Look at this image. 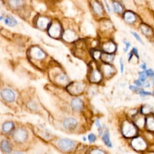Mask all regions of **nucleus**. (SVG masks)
<instances>
[{
    "mask_svg": "<svg viewBox=\"0 0 154 154\" xmlns=\"http://www.w3.org/2000/svg\"><path fill=\"white\" fill-rule=\"evenodd\" d=\"M122 133L126 137H132L135 135L137 130L134 125L128 121H125L122 125Z\"/></svg>",
    "mask_w": 154,
    "mask_h": 154,
    "instance_id": "1",
    "label": "nucleus"
},
{
    "mask_svg": "<svg viewBox=\"0 0 154 154\" xmlns=\"http://www.w3.org/2000/svg\"><path fill=\"white\" fill-rule=\"evenodd\" d=\"M85 88V85L83 83L79 82H74L70 83L67 87V91L73 95H77L81 93Z\"/></svg>",
    "mask_w": 154,
    "mask_h": 154,
    "instance_id": "2",
    "label": "nucleus"
},
{
    "mask_svg": "<svg viewBox=\"0 0 154 154\" xmlns=\"http://www.w3.org/2000/svg\"><path fill=\"white\" fill-rule=\"evenodd\" d=\"M59 147L65 151L72 150L74 147V143L73 141L67 138H63L59 140L58 143Z\"/></svg>",
    "mask_w": 154,
    "mask_h": 154,
    "instance_id": "3",
    "label": "nucleus"
},
{
    "mask_svg": "<svg viewBox=\"0 0 154 154\" xmlns=\"http://www.w3.org/2000/svg\"><path fill=\"white\" fill-rule=\"evenodd\" d=\"M61 26L57 23L52 24L49 27L48 33L49 35L53 38H58L61 35Z\"/></svg>",
    "mask_w": 154,
    "mask_h": 154,
    "instance_id": "4",
    "label": "nucleus"
},
{
    "mask_svg": "<svg viewBox=\"0 0 154 154\" xmlns=\"http://www.w3.org/2000/svg\"><path fill=\"white\" fill-rule=\"evenodd\" d=\"M29 55L31 58L35 60H42L45 57L44 52L38 47H33L29 51Z\"/></svg>",
    "mask_w": 154,
    "mask_h": 154,
    "instance_id": "5",
    "label": "nucleus"
},
{
    "mask_svg": "<svg viewBox=\"0 0 154 154\" xmlns=\"http://www.w3.org/2000/svg\"><path fill=\"white\" fill-rule=\"evenodd\" d=\"M13 138L17 142H23L27 138V132L23 129H18L14 131Z\"/></svg>",
    "mask_w": 154,
    "mask_h": 154,
    "instance_id": "6",
    "label": "nucleus"
},
{
    "mask_svg": "<svg viewBox=\"0 0 154 154\" xmlns=\"http://www.w3.org/2000/svg\"><path fill=\"white\" fill-rule=\"evenodd\" d=\"M2 97L7 102H13L15 99L14 93L10 89H4L1 93Z\"/></svg>",
    "mask_w": 154,
    "mask_h": 154,
    "instance_id": "7",
    "label": "nucleus"
},
{
    "mask_svg": "<svg viewBox=\"0 0 154 154\" xmlns=\"http://www.w3.org/2000/svg\"><path fill=\"white\" fill-rule=\"evenodd\" d=\"M89 79L92 82H99L102 79V73L97 69H93L90 73Z\"/></svg>",
    "mask_w": 154,
    "mask_h": 154,
    "instance_id": "8",
    "label": "nucleus"
},
{
    "mask_svg": "<svg viewBox=\"0 0 154 154\" xmlns=\"http://www.w3.org/2000/svg\"><path fill=\"white\" fill-rule=\"evenodd\" d=\"M77 124L78 123L76 120L71 117L65 119L63 122V125L65 127V128L70 130L75 129L76 127Z\"/></svg>",
    "mask_w": 154,
    "mask_h": 154,
    "instance_id": "9",
    "label": "nucleus"
},
{
    "mask_svg": "<svg viewBox=\"0 0 154 154\" xmlns=\"http://www.w3.org/2000/svg\"><path fill=\"white\" fill-rule=\"evenodd\" d=\"M132 146L136 150H144L146 148L144 141L140 138L134 139L132 141Z\"/></svg>",
    "mask_w": 154,
    "mask_h": 154,
    "instance_id": "10",
    "label": "nucleus"
},
{
    "mask_svg": "<svg viewBox=\"0 0 154 154\" xmlns=\"http://www.w3.org/2000/svg\"><path fill=\"white\" fill-rule=\"evenodd\" d=\"M124 19L126 22L129 23H132L135 22V21L137 19V16L132 11H126L124 13Z\"/></svg>",
    "mask_w": 154,
    "mask_h": 154,
    "instance_id": "11",
    "label": "nucleus"
},
{
    "mask_svg": "<svg viewBox=\"0 0 154 154\" xmlns=\"http://www.w3.org/2000/svg\"><path fill=\"white\" fill-rule=\"evenodd\" d=\"M71 105L72 108L77 111H80L83 108V103L81 99L78 97H76L72 99L71 102Z\"/></svg>",
    "mask_w": 154,
    "mask_h": 154,
    "instance_id": "12",
    "label": "nucleus"
},
{
    "mask_svg": "<svg viewBox=\"0 0 154 154\" xmlns=\"http://www.w3.org/2000/svg\"><path fill=\"white\" fill-rule=\"evenodd\" d=\"M103 49L105 52L112 54L116 49V46L112 42H108L103 45Z\"/></svg>",
    "mask_w": 154,
    "mask_h": 154,
    "instance_id": "13",
    "label": "nucleus"
},
{
    "mask_svg": "<svg viewBox=\"0 0 154 154\" xmlns=\"http://www.w3.org/2000/svg\"><path fill=\"white\" fill-rule=\"evenodd\" d=\"M100 58L103 62L105 63H109L113 60L114 55L112 54L105 52L101 54Z\"/></svg>",
    "mask_w": 154,
    "mask_h": 154,
    "instance_id": "14",
    "label": "nucleus"
},
{
    "mask_svg": "<svg viewBox=\"0 0 154 154\" xmlns=\"http://www.w3.org/2000/svg\"><path fill=\"white\" fill-rule=\"evenodd\" d=\"M49 20L45 17H41L38 19L37 25L41 29H45L48 26Z\"/></svg>",
    "mask_w": 154,
    "mask_h": 154,
    "instance_id": "15",
    "label": "nucleus"
},
{
    "mask_svg": "<svg viewBox=\"0 0 154 154\" xmlns=\"http://www.w3.org/2000/svg\"><path fill=\"white\" fill-rule=\"evenodd\" d=\"M76 38V35H75V34L70 30L66 31L63 35V38L67 42H72L75 40Z\"/></svg>",
    "mask_w": 154,
    "mask_h": 154,
    "instance_id": "16",
    "label": "nucleus"
},
{
    "mask_svg": "<svg viewBox=\"0 0 154 154\" xmlns=\"http://www.w3.org/2000/svg\"><path fill=\"white\" fill-rule=\"evenodd\" d=\"M1 148L2 150L5 152L10 153L11 150V146L10 143L7 140H3L1 143Z\"/></svg>",
    "mask_w": 154,
    "mask_h": 154,
    "instance_id": "17",
    "label": "nucleus"
},
{
    "mask_svg": "<svg viewBox=\"0 0 154 154\" xmlns=\"http://www.w3.org/2000/svg\"><path fill=\"white\" fill-rule=\"evenodd\" d=\"M4 22L6 25L10 26H14L17 24L16 20L13 16H8L4 19Z\"/></svg>",
    "mask_w": 154,
    "mask_h": 154,
    "instance_id": "18",
    "label": "nucleus"
},
{
    "mask_svg": "<svg viewBox=\"0 0 154 154\" xmlns=\"http://www.w3.org/2000/svg\"><path fill=\"white\" fill-rule=\"evenodd\" d=\"M103 72L105 74V75H111L112 73H113L115 72L114 69L113 68V67H112L111 66L109 65H105L103 66Z\"/></svg>",
    "mask_w": 154,
    "mask_h": 154,
    "instance_id": "19",
    "label": "nucleus"
},
{
    "mask_svg": "<svg viewBox=\"0 0 154 154\" xmlns=\"http://www.w3.org/2000/svg\"><path fill=\"white\" fill-rule=\"evenodd\" d=\"M14 126V124L11 122H7L3 124L2 125V130L5 132H8L10 131Z\"/></svg>",
    "mask_w": 154,
    "mask_h": 154,
    "instance_id": "20",
    "label": "nucleus"
},
{
    "mask_svg": "<svg viewBox=\"0 0 154 154\" xmlns=\"http://www.w3.org/2000/svg\"><path fill=\"white\" fill-rule=\"evenodd\" d=\"M93 10L97 14H100L102 13V8L101 7L100 5L97 2H94L93 3Z\"/></svg>",
    "mask_w": 154,
    "mask_h": 154,
    "instance_id": "21",
    "label": "nucleus"
},
{
    "mask_svg": "<svg viewBox=\"0 0 154 154\" xmlns=\"http://www.w3.org/2000/svg\"><path fill=\"white\" fill-rule=\"evenodd\" d=\"M146 126L150 131H154V119L149 117L146 120Z\"/></svg>",
    "mask_w": 154,
    "mask_h": 154,
    "instance_id": "22",
    "label": "nucleus"
},
{
    "mask_svg": "<svg viewBox=\"0 0 154 154\" xmlns=\"http://www.w3.org/2000/svg\"><path fill=\"white\" fill-rule=\"evenodd\" d=\"M9 5L12 8H17L22 4V0H9Z\"/></svg>",
    "mask_w": 154,
    "mask_h": 154,
    "instance_id": "23",
    "label": "nucleus"
},
{
    "mask_svg": "<svg viewBox=\"0 0 154 154\" xmlns=\"http://www.w3.org/2000/svg\"><path fill=\"white\" fill-rule=\"evenodd\" d=\"M102 139H103V141H104L105 144L107 146H108V147H111V146H112L111 142V141H110V140H109V132H108V131L104 134V135H103Z\"/></svg>",
    "mask_w": 154,
    "mask_h": 154,
    "instance_id": "24",
    "label": "nucleus"
},
{
    "mask_svg": "<svg viewBox=\"0 0 154 154\" xmlns=\"http://www.w3.org/2000/svg\"><path fill=\"white\" fill-rule=\"evenodd\" d=\"M112 8H113V10L117 13H120L123 11V7L119 3L117 2H114L112 3Z\"/></svg>",
    "mask_w": 154,
    "mask_h": 154,
    "instance_id": "25",
    "label": "nucleus"
},
{
    "mask_svg": "<svg viewBox=\"0 0 154 154\" xmlns=\"http://www.w3.org/2000/svg\"><path fill=\"white\" fill-rule=\"evenodd\" d=\"M141 31L144 34H150L151 33V29L146 25H141Z\"/></svg>",
    "mask_w": 154,
    "mask_h": 154,
    "instance_id": "26",
    "label": "nucleus"
},
{
    "mask_svg": "<svg viewBox=\"0 0 154 154\" xmlns=\"http://www.w3.org/2000/svg\"><path fill=\"white\" fill-rule=\"evenodd\" d=\"M67 79V77L65 75L61 74L57 78V81L59 82H64Z\"/></svg>",
    "mask_w": 154,
    "mask_h": 154,
    "instance_id": "27",
    "label": "nucleus"
},
{
    "mask_svg": "<svg viewBox=\"0 0 154 154\" xmlns=\"http://www.w3.org/2000/svg\"><path fill=\"white\" fill-rule=\"evenodd\" d=\"M139 75H140V80L141 82H144L146 79V78L147 76L146 73L144 72H140L139 73Z\"/></svg>",
    "mask_w": 154,
    "mask_h": 154,
    "instance_id": "28",
    "label": "nucleus"
},
{
    "mask_svg": "<svg viewBox=\"0 0 154 154\" xmlns=\"http://www.w3.org/2000/svg\"><path fill=\"white\" fill-rule=\"evenodd\" d=\"M88 139L90 143H93L96 139V137L94 134H90L88 136Z\"/></svg>",
    "mask_w": 154,
    "mask_h": 154,
    "instance_id": "29",
    "label": "nucleus"
},
{
    "mask_svg": "<svg viewBox=\"0 0 154 154\" xmlns=\"http://www.w3.org/2000/svg\"><path fill=\"white\" fill-rule=\"evenodd\" d=\"M102 52H100L99 51H95L93 52V57H94V58L97 60L98 58H100V55H101Z\"/></svg>",
    "mask_w": 154,
    "mask_h": 154,
    "instance_id": "30",
    "label": "nucleus"
},
{
    "mask_svg": "<svg viewBox=\"0 0 154 154\" xmlns=\"http://www.w3.org/2000/svg\"><path fill=\"white\" fill-rule=\"evenodd\" d=\"M131 33H132V34L135 37V38H136L138 42H140L141 43H143V42L141 38H140V37L138 35V34L137 33H136L135 32H131Z\"/></svg>",
    "mask_w": 154,
    "mask_h": 154,
    "instance_id": "31",
    "label": "nucleus"
},
{
    "mask_svg": "<svg viewBox=\"0 0 154 154\" xmlns=\"http://www.w3.org/2000/svg\"><path fill=\"white\" fill-rule=\"evenodd\" d=\"M138 93L142 96H146V95H150V93L149 92H147V91H145L143 90H139V91H138Z\"/></svg>",
    "mask_w": 154,
    "mask_h": 154,
    "instance_id": "32",
    "label": "nucleus"
},
{
    "mask_svg": "<svg viewBox=\"0 0 154 154\" xmlns=\"http://www.w3.org/2000/svg\"><path fill=\"white\" fill-rule=\"evenodd\" d=\"M146 74L147 76H152L154 78V72H153V70L152 69H148L146 72Z\"/></svg>",
    "mask_w": 154,
    "mask_h": 154,
    "instance_id": "33",
    "label": "nucleus"
},
{
    "mask_svg": "<svg viewBox=\"0 0 154 154\" xmlns=\"http://www.w3.org/2000/svg\"><path fill=\"white\" fill-rule=\"evenodd\" d=\"M123 42H124L125 45H126V48H125V49H124V51H125V52H126V51H128V49H129V46H130V43H129V42H128V41H126V40H124Z\"/></svg>",
    "mask_w": 154,
    "mask_h": 154,
    "instance_id": "34",
    "label": "nucleus"
},
{
    "mask_svg": "<svg viewBox=\"0 0 154 154\" xmlns=\"http://www.w3.org/2000/svg\"><path fill=\"white\" fill-rule=\"evenodd\" d=\"M120 70L121 72L123 73V70H124V64H123V60L122 58L120 59Z\"/></svg>",
    "mask_w": 154,
    "mask_h": 154,
    "instance_id": "35",
    "label": "nucleus"
},
{
    "mask_svg": "<svg viewBox=\"0 0 154 154\" xmlns=\"http://www.w3.org/2000/svg\"><path fill=\"white\" fill-rule=\"evenodd\" d=\"M95 123H96V126L99 129V131L100 130V129L102 128V126H101V124L100 123V121L99 120H96L95 121Z\"/></svg>",
    "mask_w": 154,
    "mask_h": 154,
    "instance_id": "36",
    "label": "nucleus"
},
{
    "mask_svg": "<svg viewBox=\"0 0 154 154\" xmlns=\"http://www.w3.org/2000/svg\"><path fill=\"white\" fill-rule=\"evenodd\" d=\"M91 153H104V152L99 150V149H96V150H94L93 151L91 152Z\"/></svg>",
    "mask_w": 154,
    "mask_h": 154,
    "instance_id": "37",
    "label": "nucleus"
},
{
    "mask_svg": "<svg viewBox=\"0 0 154 154\" xmlns=\"http://www.w3.org/2000/svg\"><path fill=\"white\" fill-rule=\"evenodd\" d=\"M104 2H105V5H106V8H107V9H108V11H109V12H111V7H109V4H108V2L106 1V0H104Z\"/></svg>",
    "mask_w": 154,
    "mask_h": 154,
    "instance_id": "38",
    "label": "nucleus"
},
{
    "mask_svg": "<svg viewBox=\"0 0 154 154\" xmlns=\"http://www.w3.org/2000/svg\"><path fill=\"white\" fill-rule=\"evenodd\" d=\"M129 88L131 90H133V91H136V90H138V88L137 87H135V86H133V85H130Z\"/></svg>",
    "mask_w": 154,
    "mask_h": 154,
    "instance_id": "39",
    "label": "nucleus"
},
{
    "mask_svg": "<svg viewBox=\"0 0 154 154\" xmlns=\"http://www.w3.org/2000/svg\"><path fill=\"white\" fill-rule=\"evenodd\" d=\"M142 82L139 79V80H137V81H135V83L137 84V85H138V86H141V85H142V83H141Z\"/></svg>",
    "mask_w": 154,
    "mask_h": 154,
    "instance_id": "40",
    "label": "nucleus"
},
{
    "mask_svg": "<svg viewBox=\"0 0 154 154\" xmlns=\"http://www.w3.org/2000/svg\"><path fill=\"white\" fill-rule=\"evenodd\" d=\"M132 52H134V54L137 56V57H138V51L135 48H133L132 49Z\"/></svg>",
    "mask_w": 154,
    "mask_h": 154,
    "instance_id": "41",
    "label": "nucleus"
},
{
    "mask_svg": "<svg viewBox=\"0 0 154 154\" xmlns=\"http://www.w3.org/2000/svg\"><path fill=\"white\" fill-rule=\"evenodd\" d=\"M141 68H142L143 69H146V64H144V63H143V64H142L141 65Z\"/></svg>",
    "mask_w": 154,
    "mask_h": 154,
    "instance_id": "42",
    "label": "nucleus"
},
{
    "mask_svg": "<svg viewBox=\"0 0 154 154\" xmlns=\"http://www.w3.org/2000/svg\"><path fill=\"white\" fill-rule=\"evenodd\" d=\"M144 87H149V85H150V84H149V82H146L144 84Z\"/></svg>",
    "mask_w": 154,
    "mask_h": 154,
    "instance_id": "43",
    "label": "nucleus"
},
{
    "mask_svg": "<svg viewBox=\"0 0 154 154\" xmlns=\"http://www.w3.org/2000/svg\"><path fill=\"white\" fill-rule=\"evenodd\" d=\"M131 57H132V53L130 52V54H129V60L131 58Z\"/></svg>",
    "mask_w": 154,
    "mask_h": 154,
    "instance_id": "44",
    "label": "nucleus"
},
{
    "mask_svg": "<svg viewBox=\"0 0 154 154\" xmlns=\"http://www.w3.org/2000/svg\"><path fill=\"white\" fill-rule=\"evenodd\" d=\"M153 96H154V92H153Z\"/></svg>",
    "mask_w": 154,
    "mask_h": 154,
    "instance_id": "45",
    "label": "nucleus"
}]
</instances>
